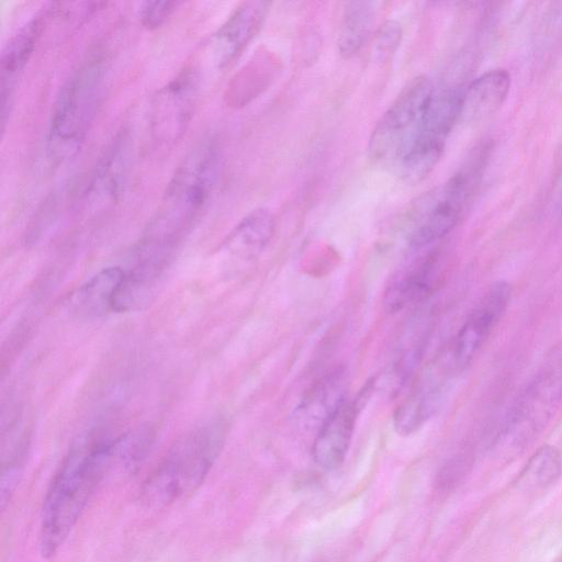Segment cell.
<instances>
[{
	"label": "cell",
	"instance_id": "11",
	"mask_svg": "<svg viewBox=\"0 0 562 562\" xmlns=\"http://www.w3.org/2000/svg\"><path fill=\"white\" fill-rule=\"evenodd\" d=\"M562 398V366L543 372L515 408L506 436L516 445L537 434Z\"/></svg>",
	"mask_w": 562,
	"mask_h": 562
},
{
	"label": "cell",
	"instance_id": "12",
	"mask_svg": "<svg viewBox=\"0 0 562 562\" xmlns=\"http://www.w3.org/2000/svg\"><path fill=\"white\" fill-rule=\"evenodd\" d=\"M47 19L43 11L31 18L10 37L0 57V97L2 130L11 111L18 78L31 59Z\"/></svg>",
	"mask_w": 562,
	"mask_h": 562
},
{
	"label": "cell",
	"instance_id": "5",
	"mask_svg": "<svg viewBox=\"0 0 562 562\" xmlns=\"http://www.w3.org/2000/svg\"><path fill=\"white\" fill-rule=\"evenodd\" d=\"M434 92L427 76L406 83L372 131L368 151L373 164L397 169L415 142Z\"/></svg>",
	"mask_w": 562,
	"mask_h": 562
},
{
	"label": "cell",
	"instance_id": "19",
	"mask_svg": "<svg viewBox=\"0 0 562 562\" xmlns=\"http://www.w3.org/2000/svg\"><path fill=\"white\" fill-rule=\"evenodd\" d=\"M274 232V218L267 209H257L247 214L229 233L225 249L232 256L251 260L260 255Z\"/></svg>",
	"mask_w": 562,
	"mask_h": 562
},
{
	"label": "cell",
	"instance_id": "16",
	"mask_svg": "<svg viewBox=\"0 0 562 562\" xmlns=\"http://www.w3.org/2000/svg\"><path fill=\"white\" fill-rule=\"evenodd\" d=\"M125 270L110 266L99 270L83 282L74 293L70 307L80 318L97 319L115 312Z\"/></svg>",
	"mask_w": 562,
	"mask_h": 562
},
{
	"label": "cell",
	"instance_id": "17",
	"mask_svg": "<svg viewBox=\"0 0 562 562\" xmlns=\"http://www.w3.org/2000/svg\"><path fill=\"white\" fill-rule=\"evenodd\" d=\"M510 88V75L502 68L491 69L473 80L463 92L461 117L479 121L495 113Z\"/></svg>",
	"mask_w": 562,
	"mask_h": 562
},
{
	"label": "cell",
	"instance_id": "22",
	"mask_svg": "<svg viewBox=\"0 0 562 562\" xmlns=\"http://www.w3.org/2000/svg\"><path fill=\"white\" fill-rule=\"evenodd\" d=\"M562 474V457L550 445L540 447L528 460L518 477L519 485L527 488H546L554 484Z\"/></svg>",
	"mask_w": 562,
	"mask_h": 562
},
{
	"label": "cell",
	"instance_id": "15",
	"mask_svg": "<svg viewBox=\"0 0 562 562\" xmlns=\"http://www.w3.org/2000/svg\"><path fill=\"white\" fill-rule=\"evenodd\" d=\"M440 261L437 252L417 259L390 282L383 303L391 313L400 312L429 296L439 283Z\"/></svg>",
	"mask_w": 562,
	"mask_h": 562
},
{
	"label": "cell",
	"instance_id": "21",
	"mask_svg": "<svg viewBox=\"0 0 562 562\" xmlns=\"http://www.w3.org/2000/svg\"><path fill=\"white\" fill-rule=\"evenodd\" d=\"M439 394L437 380L427 379L417 385L394 412L396 432L402 436L416 432L434 413Z\"/></svg>",
	"mask_w": 562,
	"mask_h": 562
},
{
	"label": "cell",
	"instance_id": "23",
	"mask_svg": "<svg viewBox=\"0 0 562 562\" xmlns=\"http://www.w3.org/2000/svg\"><path fill=\"white\" fill-rule=\"evenodd\" d=\"M180 1H145L138 9L140 24L147 30H156L165 24L177 11Z\"/></svg>",
	"mask_w": 562,
	"mask_h": 562
},
{
	"label": "cell",
	"instance_id": "8",
	"mask_svg": "<svg viewBox=\"0 0 562 562\" xmlns=\"http://www.w3.org/2000/svg\"><path fill=\"white\" fill-rule=\"evenodd\" d=\"M198 93L199 76L190 67L157 91L150 110V130L156 142L172 145L182 137L193 116Z\"/></svg>",
	"mask_w": 562,
	"mask_h": 562
},
{
	"label": "cell",
	"instance_id": "2",
	"mask_svg": "<svg viewBox=\"0 0 562 562\" xmlns=\"http://www.w3.org/2000/svg\"><path fill=\"white\" fill-rule=\"evenodd\" d=\"M220 161V147L212 137L188 153L167 184L161 203L140 238L143 241L175 252L207 204L217 181Z\"/></svg>",
	"mask_w": 562,
	"mask_h": 562
},
{
	"label": "cell",
	"instance_id": "4",
	"mask_svg": "<svg viewBox=\"0 0 562 562\" xmlns=\"http://www.w3.org/2000/svg\"><path fill=\"white\" fill-rule=\"evenodd\" d=\"M104 86L105 66L101 59H92L60 87L46 136L50 159L61 162L78 154L98 113Z\"/></svg>",
	"mask_w": 562,
	"mask_h": 562
},
{
	"label": "cell",
	"instance_id": "6",
	"mask_svg": "<svg viewBox=\"0 0 562 562\" xmlns=\"http://www.w3.org/2000/svg\"><path fill=\"white\" fill-rule=\"evenodd\" d=\"M463 92L460 87L435 89L415 142L395 170L404 182H420L438 164L449 134L461 119Z\"/></svg>",
	"mask_w": 562,
	"mask_h": 562
},
{
	"label": "cell",
	"instance_id": "20",
	"mask_svg": "<svg viewBox=\"0 0 562 562\" xmlns=\"http://www.w3.org/2000/svg\"><path fill=\"white\" fill-rule=\"evenodd\" d=\"M376 5L378 3L373 1H350L346 3L337 40L339 53L344 57H353L367 43L378 14Z\"/></svg>",
	"mask_w": 562,
	"mask_h": 562
},
{
	"label": "cell",
	"instance_id": "14",
	"mask_svg": "<svg viewBox=\"0 0 562 562\" xmlns=\"http://www.w3.org/2000/svg\"><path fill=\"white\" fill-rule=\"evenodd\" d=\"M348 374L337 367L319 378L303 394L294 408L293 418L308 429L321 426L347 401Z\"/></svg>",
	"mask_w": 562,
	"mask_h": 562
},
{
	"label": "cell",
	"instance_id": "24",
	"mask_svg": "<svg viewBox=\"0 0 562 562\" xmlns=\"http://www.w3.org/2000/svg\"><path fill=\"white\" fill-rule=\"evenodd\" d=\"M402 35V27L396 21H385L375 34V56L382 61L389 59L400 46Z\"/></svg>",
	"mask_w": 562,
	"mask_h": 562
},
{
	"label": "cell",
	"instance_id": "1",
	"mask_svg": "<svg viewBox=\"0 0 562 562\" xmlns=\"http://www.w3.org/2000/svg\"><path fill=\"white\" fill-rule=\"evenodd\" d=\"M116 439L92 432L79 437L56 471L44 498L40 549L50 558L63 546L106 471L117 459Z\"/></svg>",
	"mask_w": 562,
	"mask_h": 562
},
{
	"label": "cell",
	"instance_id": "13",
	"mask_svg": "<svg viewBox=\"0 0 562 562\" xmlns=\"http://www.w3.org/2000/svg\"><path fill=\"white\" fill-rule=\"evenodd\" d=\"M269 3L246 1L240 3L217 30L211 41L214 64L225 68L232 64L258 33Z\"/></svg>",
	"mask_w": 562,
	"mask_h": 562
},
{
	"label": "cell",
	"instance_id": "18",
	"mask_svg": "<svg viewBox=\"0 0 562 562\" xmlns=\"http://www.w3.org/2000/svg\"><path fill=\"white\" fill-rule=\"evenodd\" d=\"M130 160V144L126 135H121L104 154L95 168L87 198L92 205H102L115 199L125 181Z\"/></svg>",
	"mask_w": 562,
	"mask_h": 562
},
{
	"label": "cell",
	"instance_id": "9",
	"mask_svg": "<svg viewBox=\"0 0 562 562\" xmlns=\"http://www.w3.org/2000/svg\"><path fill=\"white\" fill-rule=\"evenodd\" d=\"M375 379H369L357 396L346 401L317 430L312 454L317 465L326 470L338 468L348 452L357 418L369 402Z\"/></svg>",
	"mask_w": 562,
	"mask_h": 562
},
{
	"label": "cell",
	"instance_id": "10",
	"mask_svg": "<svg viewBox=\"0 0 562 562\" xmlns=\"http://www.w3.org/2000/svg\"><path fill=\"white\" fill-rule=\"evenodd\" d=\"M510 288L505 281H496L487 289L460 328L452 348L456 369L467 368L504 314L509 301Z\"/></svg>",
	"mask_w": 562,
	"mask_h": 562
},
{
	"label": "cell",
	"instance_id": "3",
	"mask_svg": "<svg viewBox=\"0 0 562 562\" xmlns=\"http://www.w3.org/2000/svg\"><path fill=\"white\" fill-rule=\"evenodd\" d=\"M225 432V424L216 419L180 438L144 482L142 502L157 509L194 492L216 460Z\"/></svg>",
	"mask_w": 562,
	"mask_h": 562
},
{
	"label": "cell",
	"instance_id": "7",
	"mask_svg": "<svg viewBox=\"0 0 562 562\" xmlns=\"http://www.w3.org/2000/svg\"><path fill=\"white\" fill-rule=\"evenodd\" d=\"M479 167L474 164L467 166L417 203L419 212L408 238L411 247L432 245L454 228L473 191Z\"/></svg>",
	"mask_w": 562,
	"mask_h": 562
}]
</instances>
